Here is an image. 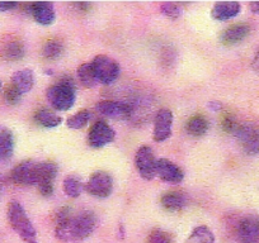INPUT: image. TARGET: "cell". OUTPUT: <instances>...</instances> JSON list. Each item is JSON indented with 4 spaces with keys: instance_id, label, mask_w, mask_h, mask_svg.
<instances>
[{
    "instance_id": "6da1fadb",
    "label": "cell",
    "mask_w": 259,
    "mask_h": 243,
    "mask_svg": "<svg viewBox=\"0 0 259 243\" xmlns=\"http://www.w3.org/2000/svg\"><path fill=\"white\" fill-rule=\"evenodd\" d=\"M97 224V215L91 210H81L74 214L70 208L65 207L56 214L55 235L62 242H80L94 232Z\"/></svg>"
},
{
    "instance_id": "7a4b0ae2",
    "label": "cell",
    "mask_w": 259,
    "mask_h": 243,
    "mask_svg": "<svg viewBox=\"0 0 259 243\" xmlns=\"http://www.w3.org/2000/svg\"><path fill=\"white\" fill-rule=\"evenodd\" d=\"M46 98L55 110H69L75 104V84H74V81L70 78L61 79L59 83L47 89Z\"/></svg>"
},
{
    "instance_id": "3957f363",
    "label": "cell",
    "mask_w": 259,
    "mask_h": 243,
    "mask_svg": "<svg viewBox=\"0 0 259 243\" xmlns=\"http://www.w3.org/2000/svg\"><path fill=\"white\" fill-rule=\"evenodd\" d=\"M8 220L22 240L26 243H38L36 229L21 203L11 202L8 207Z\"/></svg>"
},
{
    "instance_id": "277c9868",
    "label": "cell",
    "mask_w": 259,
    "mask_h": 243,
    "mask_svg": "<svg viewBox=\"0 0 259 243\" xmlns=\"http://www.w3.org/2000/svg\"><path fill=\"white\" fill-rule=\"evenodd\" d=\"M98 83L102 85H112L118 79L121 69L116 59L106 54H98L92 61Z\"/></svg>"
},
{
    "instance_id": "5b68a950",
    "label": "cell",
    "mask_w": 259,
    "mask_h": 243,
    "mask_svg": "<svg viewBox=\"0 0 259 243\" xmlns=\"http://www.w3.org/2000/svg\"><path fill=\"white\" fill-rule=\"evenodd\" d=\"M99 114L114 119H130L135 114V105L128 101L102 100L96 105Z\"/></svg>"
},
{
    "instance_id": "8992f818",
    "label": "cell",
    "mask_w": 259,
    "mask_h": 243,
    "mask_svg": "<svg viewBox=\"0 0 259 243\" xmlns=\"http://www.w3.org/2000/svg\"><path fill=\"white\" fill-rule=\"evenodd\" d=\"M11 178L14 184L22 187H36L38 180V162L23 161L12 170Z\"/></svg>"
},
{
    "instance_id": "52a82bcc",
    "label": "cell",
    "mask_w": 259,
    "mask_h": 243,
    "mask_svg": "<svg viewBox=\"0 0 259 243\" xmlns=\"http://www.w3.org/2000/svg\"><path fill=\"white\" fill-rule=\"evenodd\" d=\"M85 190L92 197L108 198L113 192V178L106 171H97L89 177Z\"/></svg>"
},
{
    "instance_id": "ba28073f",
    "label": "cell",
    "mask_w": 259,
    "mask_h": 243,
    "mask_svg": "<svg viewBox=\"0 0 259 243\" xmlns=\"http://www.w3.org/2000/svg\"><path fill=\"white\" fill-rule=\"evenodd\" d=\"M116 138V132L106 120L94 122L88 133V145L93 148H102L111 145Z\"/></svg>"
},
{
    "instance_id": "9c48e42d",
    "label": "cell",
    "mask_w": 259,
    "mask_h": 243,
    "mask_svg": "<svg viewBox=\"0 0 259 243\" xmlns=\"http://www.w3.org/2000/svg\"><path fill=\"white\" fill-rule=\"evenodd\" d=\"M135 167L144 180H153L156 176V158L149 146H141L135 155Z\"/></svg>"
},
{
    "instance_id": "30bf717a",
    "label": "cell",
    "mask_w": 259,
    "mask_h": 243,
    "mask_svg": "<svg viewBox=\"0 0 259 243\" xmlns=\"http://www.w3.org/2000/svg\"><path fill=\"white\" fill-rule=\"evenodd\" d=\"M239 142L243 146L246 155H258L259 153V128L250 123L239 125L234 133Z\"/></svg>"
},
{
    "instance_id": "8fae6325",
    "label": "cell",
    "mask_w": 259,
    "mask_h": 243,
    "mask_svg": "<svg viewBox=\"0 0 259 243\" xmlns=\"http://www.w3.org/2000/svg\"><path fill=\"white\" fill-rule=\"evenodd\" d=\"M57 165L54 162H38V180L37 189L42 197H51L54 194V181L57 175Z\"/></svg>"
},
{
    "instance_id": "7c38bea8",
    "label": "cell",
    "mask_w": 259,
    "mask_h": 243,
    "mask_svg": "<svg viewBox=\"0 0 259 243\" xmlns=\"http://www.w3.org/2000/svg\"><path fill=\"white\" fill-rule=\"evenodd\" d=\"M174 115L170 109L163 108L158 110L154 119L153 138L155 142H164L171 136Z\"/></svg>"
},
{
    "instance_id": "4fadbf2b",
    "label": "cell",
    "mask_w": 259,
    "mask_h": 243,
    "mask_svg": "<svg viewBox=\"0 0 259 243\" xmlns=\"http://www.w3.org/2000/svg\"><path fill=\"white\" fill-rule=\"evenodd\" d=\"M156 176L166 184L178 185L183 181L184 172L178 165L168 158H159L156 160Z\"/></svg>"
},
{
    "instance_id": "5bb4252c",
    "label": "cell",
    "mask_w": 259,
    "mask_h": 243,
    "mask_svg": "<svg viewBox=\"0 0 259 243\" xmlns=\"http://www.w3.org/2000/svg\"><path fill=\"white\" fill-rule=\"evenodd\" d=\"M238 243H259V218L248 215L239 222L236 228Z\"/></svg>"
},
{
    "instance_id": "9a60e30c",
    "label": "cell",
    "mask_w": 259,
    "mask_h": 243,
    "mask_svg": "<svg viewBox=\"0 0 259 243\" xmlns=\"http://www.w3.org/2000/svg\"><path fill=\"white\" fill-rule=\"evenodd\" d=\"M240 13V4L238 2H219L211 9V17L218 22H225L235 18Z\"/></svg>"
},
{
    "instance_id": "2e32d148",
    "label": "cell",
    "mask_w": 259,
    "mask_h": 243,
    "mask_svg": "<svg viewBox=\"0 0 259 243\" xmlns=\"http://www.w3.org/2000/svg\"><path fill=\"white\" fill-rule=\"evenodd\" d=\"M31 14L34 21L41 26H51L56 19V13L52 3H32Z\"/></svg>"
},
{
    "instance_id": "e0dca14e",
    "label": "cell",
    "mask_w": 259,
    "mask_h": 243,
    "mask_svg": "<svg viewBox=\"0 0 259 243\" xmlns=\"http://www.w3.org/2000/svg\"><path fill=\"white\" fill-rule=\"evenodd\" d=\"M11 85H13L22 95L29 93L34 85L33 71L31 69H22V70L16 71L12 75Z\"/></svg>"
},
{
    "instance_id": "ac0fdd59",
    "label": "cell",
    "mask_w": 259,
    "mask_h": 243,
    "mask_svg": "<svg viewBox=\"0 0 259 243\" xmlns=\"http://www.w3.org/2000/svg\"><path fill=\"white\" fill-rule=\"evenodd\" d=\"M249 33H250V28H249L248 24H234V26L229 27L224 31L223 36H221V42L224 44H228V46L240 43L249 36Z\"/></svg>"
},
{
    "instance_id": "d6986e66",
    "label": "cell",
    "mask_w": 259,
    "mask_h": 243,
    "mask_svg": "<svg viewBox=\"0 0 259 243\" xmlns=\"http://www.w3.org/2000/svg\"><path fill=\"white\" fill-rule=\"evenodd\" d=\"M14 152L13 132L6 126H0V162L8 161Z\"/></svg>"
},
{
    "instance_id": "ffe728a7",
    "label": "cell",
    "mask_w": 259,
    "mask_h": 243,
    "mask_svg": "<svg viewBox=\"0 0 259 243\" xmlns=\"http://www.w3.org/2000/svg\"><path fill=\"white\" fill-rule=\"evenodd\" d=\"M160 203L166 210L178 212L188 204V198L182 192H169L161 197Z\"/></svg>"
},
{
    "instance_id": "44dd1931",
    "label": "cell",
    "mask_w": 259,
    "mask_h": 243,
    "mask_svg": "<svg viewBox=\"0 0 259 243\" xmlns=\"http://www.w3.org/2000/svg\"><path fill=\"white\" fill-rule=\"evenodd\" d=\"M24 44L18 38H9L3 43L0 48V53L6 59L16 61L24 56Z\"/></svg>"
},
{
    "instance_id": "7402d4cb",
    "label": "cell",
    "mask_w": 259,
    "mask_h": 243,
    "mask_svg": "<svg viewBox=\"0 0 259 243\" xmlns=\"http://www.w3.org/2000/svg\"><path fill=\"white\" fill-rule=\"evenodd\" d=\"M34 120L45 128H55L61 125L62 118L49 109H39L34 114Z\"/></svg>"
},
{
    "instance_id": "603a6c76",
    "label": "cell",
    "mask_w": 259,
    "mask_h": 243,
    "mask_svg": "<svg viewBox=\"0 0 259 243\" xmlns=\"http://www.w3.org/2000/svg\"><path fill=\"white\" fill-rule=\"evenodd\" d=\"M215 234L206 225H198L194 228L186 239V243H215Z\"/></svg>"
},
{
    "instance_id": "cb8c5ba5",
    "label": "cell",
    "mask_w": 259,
    "mask_h": 243,
    "mask_svg": "<svg viewBox=\"0 0 259 243\" xmlns=\"http://www.w3.org/2000/svg\"><path fill=\"white\" fill-rule=\"evenodd\" d=\"M208 130V122L203 115H194L187 122L186 131L193 137H201Z\"/></svg>"
},
{
    "instance_id": "d4e9b609",
    "label": "cell",
    "mask_w": 259,
    "mask_h": 243,
    "mask_svg": "<svg viewBox=\"0 0 259 243\" xmlns=\"http://www.w3.org/2000/svg\"><path fill=\"white\" fill-rule=\"evenodd\" d=\"M78 78L81 85L87 89L96 88L98 85V79H97L94 69L92 64H83L78 68Z\"/></svg>"
},
{
    "instance_id": "484cf974",
    "label": "cell",
    "mask_w": 259,
    "mask_h": 243,
    "mask_svg": "<svg viewBox=\"0 0 259 243\" xmlns=\"http://www.w3.org/2000/svg\"><path fill=\"white\" fill-rule=\"evenodd\" d=\"M83 189V183L75 175L66 176L64 183H62V190H64V193L69 198H73V199H76V198L80 197Z\"/></svg>"
},
{
    "instance_id": "4316f807",
    "label": "cell",
    "mask_w": 259,
    "mask_h": 243,
    "mask_svg": "<svg viewBox=\"0 0 259 243\" xmlns=\"http://www.w3.org/2000/svg\"><path fill=\"white\" fill-rule=\"evenodd\" d=\"M92 118V113L87 109H83V110L78 111L74 115H71L70 118H68L66 120V126L70 130H81V128L85 127L89 123Z\"/></svg>"
},
{
    "instance_id": "83f0119b",
    "label": "cell",
    "mask_w": 259,
    "mask_h": 243,
    "mask_svg": "<svg viewBox=\"0 0 259 243\" xmlns=\"http://www.w3.org/2000/svg\"><path fill=\"white\" fill-rule=\"evenodd\" d=\"M64 52V44L61 43L57 39H50L45 43L44 49H42V53H44V57L47 59H56L59 58L60 56Z\"/></svg>"
},
{
    "instance_id": "f1b7e54d",
    "label": "cell",
    "mask_w": 259,
    "mask_h": 243,
    "mask_svg": "<svg viewBox=\"0 0 259 243\" xmlns=\"http://www.w3.org/2000/svg\"><path fill=\"white\" fill-rule=\"evenodd\" d=\"M160 13L163 14L164 17H166L168 19H178L179 17L182 16V8L179 7V4L177 3H161L160 6Z\"/></svg>"
},
{
    "instance_id": "f546056e",
    "label": "cell",
    "mask_w": 259,
    "mask_h": 243,
    "mask_svg": "<svg viewBox=\"0 0 259 243\" xmlns=\"http://www.w3.org/2000/svg\"><path fill=\"white\" fill-rule=\"evenodd\" d=\"M148 243H173V238L163 229H154L149 234Z\"/></svg>"
},
{
    "instance_id": "4dcf8cb0",
    "label": "cell",
    "mask_w": 259,
    "mask_h": 243,
    "mask_svg": "<svg viewBox=\"0 0 259 243\" xmlns=\"http://www.w3.org/2000/svg\"><path fill=\"white\" fill-rule=\"evenodd\" d=\"M4 98H6V101L8 104L16 105V104H18L21 101L22 94L13 85H8L6 88V90H4Z\"/></svg>"
},
{
    "instance_id": "1f68e13d",
    "label": "cell",
    "mask_w": 259,
    "mask_h": 243,
    "mask_svg": "<svg viewBox=\"0 0 259 243\" xmlns=\"http://www.w3.org/2000/svg\"><path fill=\"white\" fill-rule=\"evenodd\" d=\"M18 6V3H13V2H0V12H11Z\"/></svg>"
},
{
    "instance_id": "d6a6232c",
    "label": "cell",
    "mask_w": 259,
    "mask_h": 243,
    "mask_svg": "<svg viewBox=\"0 0 259 243\" xmlns=\"http://www.w3.org/2000/svg\"><path fill=\"white\" fill-rule=\"evenodd\" d=\"M251 66H253V69L255 70V73H259V48L256 49L255 54H254V58H253V63H251Z\"/></svg>"
},
{
    "instance_id": "836d02e7",
    "label": "cell",
    "mask_w": 259,
    "mask_h": 243,
    "mask_svg": "<svg viewBox=\"0 0 259 243\" xmlns=\"http://www.w3.org/2000/svg\"><path fill=\"white\" fill-rule=\"evenodd\" d=\"M249 8L250 12H253L254 14H258L259 16V2H253V3L249 4Z\"/></svg>"
},
{
    "instance_id": "e575fe53",
    "label": "cell",
    "mask_w": 259,
    "mask_h": 243,
    "mask_svg": "<svg viewBox=\"0 0 259 243\" xmlns=\"http://www.w3.org/2000/svg\"><path fill=\"white\" fill-rule=\"evenodd\" d=\"M118 237L121 238V239H123L124 238V228L122 224H119V227H118Z\"/></svg>"
},
{
    "instance_id": "d590c367",
    "label": "cell",
    "mask_w": 259,
    "mask_h": 243,
    "mask_svg": "<svg viewBox=\"0 0 259 243\" xmlns=\"http://www.w3.org/2000/svg\"><path fill=\"white\" fill-rule=\"evenodd\" d=\"M210 108H212L213 110H219V109L221 108V105L218 103V101H211V103H210Z\"/></svg>"
},
{
    "instance_id": "8d00e7d4",
    "label": "cell",
    "mask_w": 259,
    "mask_h": 243,
    "mask_svg": "<svg viewBox=\"0 0 259 243\" xmlns=\"http://www.w3.org/2000/svg\"><path fill=\"white\" fill-rule=\"evenodd\" d=\"M0 193H2V184H0Z\"/></svg>"
},
{
    "instance_id": "74e56055",
    "label": "cell",
    "mask_w": 259,
    "mask_h": 243,
    "mask_svg": "<svg viewBox=\"0 0 259 243\" xmlns=\"http://www.w3.org/2000/svg\"><path fill=\"white\" fill-rule=\"evenodd\" d=\"M0 89H2V83H0Z\"/></svg>"
}]
</instances>
